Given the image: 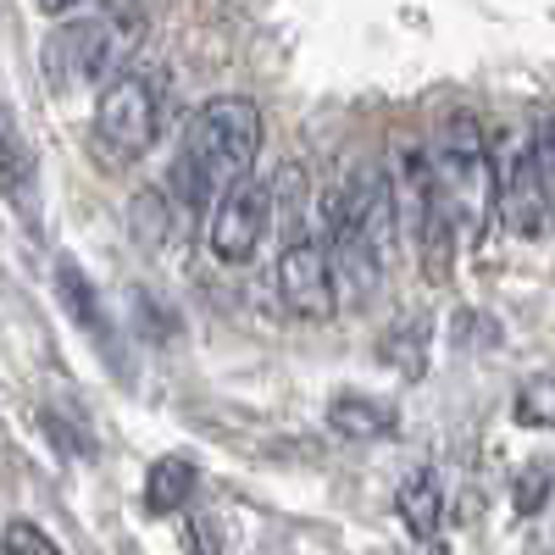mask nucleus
<instances>
[{"label":"nucleus","mask_w":555,"mask_h":555,"mask_svg":"<svg viewBox=\"0 0 555 555\" xmlns=\"http://www.w3.org/2000/svg\"><path fill=\"white\" fill-rule=\"evenodd\" d=\"M261 156V112L245 95H217L206 101L190 128H183V145L172 156V201L183 206V217L211 211L234 183L250 178Z\"/></svg>","instance_id":"obj_1"},{"label":"nucleus","mask_w":555,"mask_h":555,"mask_svg":"<svg viewBox=\"0 0 555 555\" xmlns=\"http://www.w3.org/2000/svg\"><path fill=\"white\" fill-rule=\"evenodd\" d=\"M428 172H434V195H439V211L450 217V228L478 240L494 217V162H489L483 122L473 112H455L439 128Z\"/></svg>","instance_id":"obj_2"},{"label":"nucleus","mask_w":555,"mask_h":555,"mask_svg":"<svg viewBox=\"0 0 555 555\" xmlns=\"http://www.w3.org/2000/svg\"><path fill=\"white\" fill-rule=\"evenodd\" d=\"M139 39H145V17L128 12V7H112V12H95V17H78V23L56 28L51 44H44V78L62 83V89L117 78L122 62L133 56Z\"/></svg>","instance_id":"obj_3"},{"label":"nucleus","mask_w":555,"mask_h":555,"mask_svg":"<svg viewBox=\"0 0 555 555\" xmlns=\"http://www.w3.org/2000/svg\"><path fill=\"white\" fill-rule=\"evenodd\" d=\"M162 122H167V73L122 67L95 106V145L112 167H128L156 145Z\"/></svg>","instance_id":"obj_4"},{"label":"nucleus","mask_w":555,"mask_h":555,"mask_svg":"<svg viewBox=\"0 0 555 555\" xmlns=\"http://www.w3.org/2000/svg\"><path fill=\"white\" fill-rule=\"evenodd\" d=\"M267 228H272V206H267V183L261 178H245L234 183L217 206H211V256L228 261V267H245L261 240H267Z\"/></svg>","instance_id":"obj_5"},{"label":"nucleus","mask_w":555,"mask_h":555,"mask_svg":"<svg viewBox=\"0 0 555 555\" xmlns=\"http://www.w3.org/2000/svg\"><path fill=\"white\" fill-rule=\"evenodd\" d=\"M278 295L300 322H328L339 311V284H334V267L322 256V245L306 234L295 245L278 250Z\"/></svg>","instance_id":"obj_6"},{"label":"nucleus","mask_w":555,"mask_h":555,"mask_svg":"<svg viewBox=\"0 0 555 555\" xmlns=\"http://www.w3.org/2000/svg\"><path fill=\"white\" fill-rule=\"evenodd\" d=\"M339 195V217L350 222V234L378 256V267H389L395 245H400V228H395V201H389V178L378 167H356Z\"/></svg>","instance_id":"obj_7"},{"label":"nucleus","mask_w":555,"mask_h":555,"mask_svg":"<svg viewBox=\"0 0 555 555\" xmlns=\"http://www.w3.org/2000/svg\"><path fill=\"white\" fill-rule=\"evenodd\" d=\"M494 211H500V222L512 228L517 240H539L544 228H550V195H544V183H539V167H533L528 145L512 156L505 178L494 183Z\"/></svg>","instance_id":"obj_8"},{"label":"nucleus","mask_w":555,"mask_h":555,"mask_svg":"<svg viewBox=\"0 0 555 555\" xmlns=\"http://www.w3.org/2000/svg\"><path fill=\"white\" fill-rule=\"evenodd\" d=\"M389 201H395V228L416 245L423 228L434 222V172H428V151L423 145H400L395 151V178H389Z\"/></svg>","instance_id":"obj_9"},{"label":"nucleus","mask_w":555,"mask_h":555,"mask_svg":"<svg viewBox=\"0 0 555 555\" xmlns=\"http://www.w3.org/2000/svg\"><path fill=\"white\" fill-rule=\"evenodd\" d=\"M328 428L339 439H356V444H373V439H389L400 428V411L378 395H361V389H339L328 400Z\"/></svg>","instance_id":"obj_10"},{"label":"nucleus","mask_w":555,"mask_h":555,"mask_svg":"<svg viewBox=\"0 0 555 555\" xmlns=\"http://www.w3.org/2000/svg\"><path fill=\"white\" fill-rule=\"evenodd\" d=\"M56 295H62V306H67V317L78 322V328L112 350V322H106V311H101V295H95V284L83 278V267H78L73 256L56 261ZM112 361H117V350H112Z\"/></svg>","instance_id":"obj_11"},{"label":"nucleus","mask_w":555,"mask_h":555,"mask_svg":"<svg viewBox=\"0 0 555 555\" xmlns=\"http://www.w3.org/2000/svg\"><path fill=\"white\" fill-rule=\"evenodd\" d=\"M0 195L34 211V151L23 145V128L7 106H0Z\"/></svg>","instance_id":"obj_12"},{"label":"nucleus","mask_w":555,"mask_h":555,"mask_svg":"<svg viewBox=\"0 0 555 555\" xmlns=\"http://www.w3.org/2000/svg\"><path fill=\"white\" fill-rule=\"evenodd\" d=\"M395 512H400V522L416 533V539H434L439 533V522H444V483H439V473H411L405 483H400V500H395Z\"/></svg>","instance_id":"obj_13"},{"label":"nucleus","mask_w":555,"mask_h":555,"mask_svg":"<svg viewBox=\"0 0 555 555\" xmlns=\"http://www.w3.org/2000/svg\"><path fill=\"white\" fill-rule=\"evenodd\" d=\"M306 167L300 162H284L278 178L267 183V206H272V228L284 234V245L306 240Z\"/></svg>","instance_id":"obj_14"},{"label":"nucleus","mask_w":555,"mask_h":555,"mask_svg":"<svg viewBox=\"0 0 555 555\" xmlns=\"http://www.w3.org/2000/svg\"><path fill=\"white\" fill-rule=\"evenodd\" d=\"M195 483H201L195 461L162 455L156 467H151V478H145V512H151V517H172V512H183V505H190V494H195Z\"/></svg>","instance_id":"obj_15"},{"label":"nucleus","mask_w":555,"mask_h":555,"mask_svg":"<svg viewBox=\"0 0 555 555\" xmlns=\"http://www.w3.org/2000/svg\"><path fill=\"white\" fill-rule=\"evenodd\" d=\"M428 334H434L428 317H411V322L400 317L395 328L378 339V361L395 366V373H405V378H423L428 373Z\"/></svg>","instance_id":"obj_16"},{"label":"nucleus","mask_w":555,"mask_h":555,"mask_svg":"<svg viewBox=\"0 0 555 555\" xmlns=\"http://www.w3.org/2000/svg\"><path fill=\"white\" fill-rule=\"evenodd\" d=\"M512 416H517V428H555V373L528 378L512 400Z\"/></svg>","instance_id":"obj_17"},{"label":"nucleus","mask_w":555,"mask_h":555,"mask_svg":"<svg viewBox=\"0 0 555 555\" xmlns=\"http://www.w3.org/2000/svg\"><path fill=\"white\" fill-rule=\"evenodd\" d=\"M555 494V473L550 467H522L517 473V489H512V505H517V517H539L544 505Z\"/></svg>","instance_id":"obj_18"},{"label":"nucleus","mask_w":555,"mask_h":555,"mask_svg":"<svg viewBox=\"0 0 555 555\" xmlns=\"http://www.w3.org/2000/svg\"><path fill=\"white\" fill-rule=\"evenodd\" d=\"M0 555H62V544L44 533L39 522H7V533H0Z\"/></svg>","instance_id":"obj_19"},{"label":"nucleus","mask_w":555,"mask_h":555,"mask_svg":"<svg viewBox=\"0 0 555 555\" xmlns=\"http://www.w3.org/2000/svg\"><path fill=\"white\" fill-rule=\"evenodd\" d=\"M528 156L539 167V183H544V195H550V211H555V117H544L528 139Z\"/></svg>","instance_id":"obj_20"},{"label":"nucleus","mask_w":555,"mask_h":555,"mask_svg":"<svg viewBox=\"0 0 555 555\" xmlns=\"http://www.w3.org/2000/svg\"><path fill=\"white\" fill-rule=\"evenodd\" d=\"M39 423H44V434H51V439H56V444H62V450L73 455V461H89V455H95V444H89V434H78V428L67 423L62 411H44Z\"/></svg>","instance_id":"obj_21"},{"label":"nucleus","mask_w":555,"mask_h":555,"mask_svg":"<svg viewBox=\"0 0 555 555\" xmlns=\"http://www.w3.org/2000/svg\"><path fill=\"white\" fill-rule=\"evenodd\" d=\"M183 533H190V550H195V555H217V533H211V522L190 517V522H183Z\"/></svg>","instance_id":"obj_22"},{"label":"nucleus","mask_w":555,"mask_h":555,"mask_svg":"<svg viewBox=\"0 0 555 555\" xmlns=\"http://www.w3.org/2000/svg\"><path fill=\"white\" fill-rule=\"evenodd\" d=\"M73 7H78V0H39L44 17H62V12H73Z\"/></svg>","instance_id":"obj_23"}]
</instances>
